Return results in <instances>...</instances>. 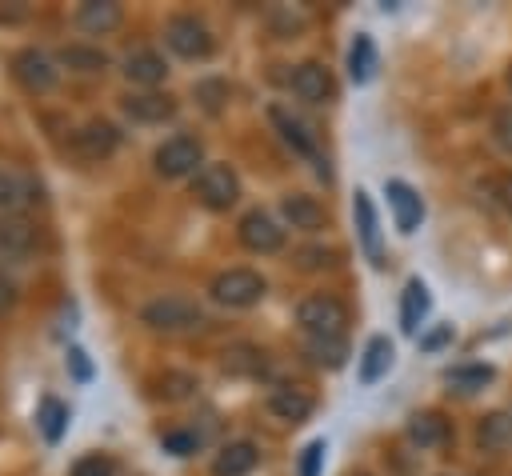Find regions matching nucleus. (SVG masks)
I'll return each instance as SVG.
<instances>
[{
    "label": "nucleus",
    "instance_id": "nucleus-22",
    "mask_svg": "<svg viewBox=\"0 0 512 476\" xmlns=\"http://www.w3.org/2000/svg\"><path fill=\"white\" fill-rule=\"evenodd\" d=\"M476 440L484 452H508L512 448V412H488L476 428Z\"/></svg>",
    "mask_w": 512,
    "mask_h": 476
},
{
    "label": "nucleus",
    "instance_id": "nucleus-1",
    "mask_svg": "<svg viewBox=\"0 0 512 476\" xmlns=\"http://www.w3.org/2000/svg\"><path fill=\"white\" fill-rule=\"evenodd\" d=\"M192 196H196L208 212H228V208L236 204V196H240V180H236L232 164H224V160L204 164V168L192 176Z\"/></svg>",
    "mask_w": 512,
    "mask_h": 476
},
{
    "label": "nucleus",
    "instance_id": "nucleus-16",
    "mask_svg": "<svg viewBox=\"0 0 512 476\" xmlns=\"http://www.w3.org/2000/svg\"><path fill=\"white\" fill-rule=\"evenodd\" d=\"M124 76H128L132 84L152 88V84H160V80L168 76V64H164V56H160L156 48H132V52L124 56Z\"/></svg>",
    "mask_w": 512,
    "mask_h": 476
},
{
    "label": "nucleus",
    "instance_id": "nucleus-24",
    "mask_svg": "<svg viewBox=\"0 0 512 476\" xmlns=\"http://www.w3.org/2000/svg\"><path fill=\"white\" fill-rule=\"evenodd\" d=\"M304 352L320 368H340L348 360V340L344 336H304Z\"/></svg>",
    "mask_w": 512,
    "mask_h": 476
},
{
    "label": "nucleus",
    "instance_id": "nucleus-27",
    "mask_svg": "<svg viewBox=\"0 0 512 476\" xmlns=\"http://www.w3.org/2000/svg\"><path fill=\"white\" fill-rule=\"evenodd\" d=\"M496 368L492 364H456L444 372V384H452L456 392H480L484 384H492Z\"/></svg>",
    "mask_w": 512,
    "mask_h": 476
},
{
    "label": "nucleus",
    "instance_id": "nucleus-2",
    "mask_svg": "<svg viewBox=\"0 0 512 476\" xmlns=\"http://www.w3.org/2000/svg\"><path fill=\"white\" fill-rule=\"evenodd\" d=\"M208 292H212V300L224 304V308H252V304L264 300L268 284H264V276L252 272V268H224V272L212 276Z\"/></svg>",
    "mask_w": 512,
    "mask_h": 476
},
{
    "label": "nucleus",
    "instance_id": "nucleus-25",
    "mask_svg": "<svg viewBox=\"0 0 512 476\" xmlns=\"http://www.w3.org/2000/svg\"><path fill=\"white\" fill-rule=\"evenodd\" d=\"M388 368H392V344H388V336H372L360 356V384H376Z\"/></svg>",
    "mask_w": 512,
    "mask_h": 476
},
{
    "label": "nucleus",
    "instance_id": "nucleus-5",
    "mask_svg": "<svg viewBox=\"0 0 512 476\" xmlns=\"http://www.w3.org/2000/svg\"><path fill=\"white\" fill-rule=\"evenodd\" d=\"M140 320L156 332H184V328H196L204 320L200 304L196 300H184V296H156L140 308Z\"/></svg>",
    "mask_w": 512,
    "mask_h": 476
},
{
    "label": "nucleus",
    "instance_id": "nucleus-15",
    "mask_svg": "<svg viewBox=\"0 0 512 476\" xmlns=\"http://www.w3.org/2000/svg\"><path fill=\"white\" fill-rule=\"evenodd\" d=\"M268 120L276 124L280 140H284V144H288L296 156H304V160H316V156H320V152H316V140H312V132H308V128H304L296 116H288L280 104H272V108H268Z\"/></svg>",
    "mask_w": 512,
    "mask_h": 476
},
{
    "label": "nucleus",
    "instance_id": "nucleus-37",
    "mask_svg": "<svg viewBox=\"0 0 512 476\" xmlns=\"http://www.w3.org/2000/svg\"><path fill=\"white\" fill-rule=\"evenodd\" d=\"M296 256H300V268H324V264H332V248H304Z\"/></svg>",
    "mask_w": 512,
    "mask_h": 476
},
{
    "label": "nucleus",
    "instance_id": "nucleus-11",
    "mask_svg": "<svg viewBox=\"0 0 512 476\" xmlns=\"http://www.w3.org/2000/svg\"><path fill=\"white\" fill-rule=\"evenodd\" d=\"M384 196H388V208H392L396 228H400L404 236H412V232L420 228V220H424V200L416 196V188L404 184V180H388V184H384Z\"/></svg>",
    "mask_w": 512,
    "mask_h": 476
},
{
    "label": "nucleus",
    "instance_id": "nucleus-29",
    "mask_svg": "<svg viewBox=\"0 0 512 476\" xmlns=\"http://www.w3.org/2000/svg\"><path fill=\"white\" fill-rule=\"evenodd\" d=\"M32 192H40L32 180H24V176H16V172H4V168H0V212H4V216H12V208H16V204L36 200Z\"/></svg>",
    "mask_w": 512,
    "mask_h": 476
},
{
    "label": "nucleus",
    "instance_id": "nucleus-43",
    "mask_svg": "<svg viewBox=\"0 0 512 476\" xmlns=\"http://www.w3.org/2000/svg\"><path fill=\"white\" fill-rule=\"evenodd\" d=\"M360 476H364V472H360Z\"/></svg>",
    "mask_w": 512,
    "mask_h": 476
},
{
    "label": "nucleus",
    "instance_id": "nucleus-7",
    "mask_svg": "<svg viewBox=\"0 0 512 476\" xmlns=\"http://www.w3.org/2000/svg\"><path fill=\"white\" fill-rule=\"evenodd\" d=\"M236 236H240V244H244L248 252H256V256H272V252L284 248V228H280L268 212H260V208H252V212L240 220Z\"/></svg>",
    "mask_w": 512,
    "mask_h": 476
},
{
    "label": "nucleus",
    "instance_id": "nucleus-31",
    "mask_svg": "<svg viewBox=\"0 0 512 476\" xmlns=\"http://www.w3.org/2000/svg\"><path fill=\"white\" fill-rule=\"evenodd\" d=\"M492 140H496V148H500V152H508V156H512V104H508V108H500V112L492 116Z\"/></svg>",
    "mask_w": 512,
    "mask_h": 476
},
{
    "label": "nucleus",
    "instance_id": "nucleus-35",
    "mask_svg": "<svg viewBox=\"0 0 512 476\" xmlns=\"http://www.w3.org/2000/svg\"><path fill=\"white\" fill-rule=\"evenodd\" d=\"M72 476H112V460L108 456H84L72 464Z\"/></svg>",
    "mask_w": 512,
    "mask_h": 476
},
{
    "label": "nucleus",
    "instance_id": "nucleus-20",
    "mask_svg": "<svg viewBox=\"0 0 512 476\" xmlns=\"http://www.w3.org/2000/svg\"><path fill=\"white\" fill-rule=\"evenodd\" d=\"M124 112H128L136 124H164V120L176 112V104H172L168 96H160V92H136V96L124 100Z\"/></svg>",
    "mask_w": 512,
    "mask_h": 476
},
{
    "label": "nucleus",
    "instance_id": "nucleus-26",
    "mask_svg": "<svg viewBox=\"0 0 512 476\" xmlns=\"http://www.w3.org/2000/svg\"><path fill=\"white\" fill-rule=\"evenodd\" d=\"M372 72H376V44H372L368 32H356V40H352V48H348V76H352L356 84H368Z\"/></svg>",
    "mask_w": 512,
    "mask_h": 476
},
{
    "label": "nucleus",
    "instance_id": "nucleus-36",
    "mask_svg": "<svg viewBox=\"0 0 512 476\" xmlns=\"http://www.w3.org/2000/svg\"><path fill=\"white\" fill-rule=\"evenodd\" d=\"M164 452H172V456H192V452H196V436H192V432H164Z\"/></svg>",
    "mask_w": 512,
    "mask_h": 476
},
{
    "label": "nucleus",
    "instance_id": "nucleus-18",
    "mask_svg": "<svg viewBox=\"0 0 512 476\" xmlns=\"http://www.w3.org/2000/svg\"><path fill=\"white\" fill-rule=\"evenodd\" d=\"M352 212H356V228H360V248H364V256H368L372 264H380V220H376L372 196H368V192H356Z\"/></svg>",
    "mask_w": 512,
    "mask_h": 476
},
{
    "label": "nucleus",
    "instance_id": "nucleus-6",
    "mask_svg": "<svg viewBox=\"0 0 512 476\" xmlns=\"http://www.w3.org/2000/svg\"><path fill=\"white\" fill-rule=\"evenodd\" d=\"M164 44H168L176 56H184V60H204V56L212 52V32H208V24L196 20L192 12H180V16H172V20L164 24Z\"/></svg>",
    "mask_w": 512,
    "mask_h": 476
},
{
    "label": "nucleus",
    "instance_id": "nucleus-30",
    "mask_svg": "<svg viewBox=\"0 0 512 476\" xmlns=\"http://www.w3.org/2000/svg\"><path fill=\"white\" fill-rule=\"evenodd\" d=\"M60 64L76 68V72H104L108 56L100 48H88V44H68V48H60Z\"/></svg>",
    "mask_w": 512,
    "mask_h": 476
},
{
    "label": "nucleus",
    "instance_id": "nucleus-13",
    "mask_svg": "<svg viewBox=\"0 0 512 476\" xmlns=\"http://www.w3.org/2000/svg\"><path fill=\"white\" fill-rule=\"evenodd\" d=\"M256 464H260V448L252 440H228L212 460V476H248Z\"/></svg>",
    "mask_w": 512,
    "mask_h": 476
},
{
    "label": "nucleus",
    "instance_id": "nucleus-4",
    "mask_svg": "<svg viewBox=\"0 0 512 476\" xmlns=\"http://www.w3.org/2000/svg\"><path fill=\"white\" fill-rule=\"evenodd\" d=\"M152 164H156V172H160V176H168V180L196 176V172L204 168V148H200V140H196V136L180 132V136H168V140L156 148Z\"/></svg>",
    "mask_w": 512,
    "mask_h": 476
},
{
    "label": "nucleus",
    "instance_id": "nucleus-41",
    "mask_svg": "<svg viewBox=\"0 0 512 476\" xmlns=\"http://www.w3.org/2000/svg\"><path fill=\"white\" fill-rule=\"evenodd\" d=\"M496 196H500V204L512 212V176H504V180H496Z\"/></svg>",
    "mask_w": 512,
    "mask_h": 476
},
{
    "label": "nucleus",
    "instance_id": "nucleus-19",
    "mask_svg": "<svg viewBox=\"0 0 512 476\" xmlns=\"http://www.w3.org/2000/svg\"><path fill=\"white\" fill-rule=\"evenodd\" d=\"M120 4H112V0H84L80 8H76V24L84 28V32H92V36H104V32H112L116 24H120Z\"/></svg>",
    "mask_w": 512,
    "mask_h": 476
},
{
    "label": "nucleus",
    "instance_id": "nucleus-42",
    "mask_svg": "<svg viewBox=\"0 0 512 476\" xmlns=\"http://www.w3.org/2000/svg\"><path fill=\"white\" fill-rule=\"evenodd\" d=\"M508 92H512V68H508Z\"/></svg>",
    "mask_w": 512,
    "mask_h": 476
},
{
    "label": "nucleus",
    "instance_id": "nucleus-34",
    "mask_svg": "<svg viewBox=\"0 0 512 476\" xmlns=\"http://www.w3.org/2000/svg\"><path fill=\"white\" fill-rule=\"evenodd\" d=\"M64 360H68V372H72V380H76V384H88V380H92V360H88V352H84V348H76V344H72Z\"/></svg>",
    "mask_w": 512,
    "mask_h": 476
},
{
    "label": "nucleus",
    "instance_id": "nucleus-8",
    "mask_svg": "<svg viewBox=\"0 0 512 476\" xmlns=\"http://www.w3.org/2000/svg\"><path fill=\"white\" fill-rule=\"evenodd\" d=\"M116 144H120V132L108 120H88V124H80L72 132V148L84 160H108L116 152Z\"/></svg>",
    "mask_w": 512,
    "mask_h": 476
},
{
    "label": "nucleus",
    "instance_id": "nucleus-17",
    "mask_svg": "<svg viewBox=\"0 0 512 476\" xmlns=\"http://www.w3.org/2000/svg\"><path fill=\"white\" fill-rule=\"evenodd\" d=\"M280 216H284L292 228H300V232L324 228V208H320L312 196H304V192H288V196L280 200Z\"/></svg>",
    "mask_w": 512,
    "mask_h": 476
},
{
    "label": "nucleus",
    "instance_id": "nucleus-14",
    "mask_svg": "<svg viewBox=\"0 0 512 476\" xmlns=\"http://www.w3.org/2000/svg\"><path fill=\"white\" fill-rule=\"evenodd\" d=\"M268 412L276 420H284V424H304L312 416V396L292 388V384H280V388L268 392Z\"/></svg>",
    "mask_w": 512,
    "mask_h": 476
},
{
    "label": "nucleus",
    "instance_id": "nucleus-39",
    "mask_svg": "<svg viewBox=\"0 0 512 476\" xmlns=\"http://www.w3.org/2000/svg\"><path fill=\"white\" fill-rule=\"evenodd\" d=\"M448 340H452V328L444 324V328H436L432 336H424V340H420V348H424V352H436V348H440V344H448Z\"/></svg>",
    "mask_w": 512,
    "mask_h": 476
},
{
    "label": "nucleus",
    "instance_id": "nucleus-23",
    "mask_svg": "<svg viewBox=\"0 0 512 476\" xmlns=\"http://www.w3.org/2000/svg\"><path fill=\"white\" fill-rule=\"evenodd\" d=\"M408 440L416 448H440L448 440V420L440 412H416L408 420Z\"/></svg>",
    "mask_w": 512,
    "mask_h": 476
},
{
    "label": "nucleus",
    "instance_id": "nucleus-32",
    "mask_svg": "<svg viewBox=\"0 0 512 476\" xmlns=\"http://www.w3.org/2000/svg\"><path fill=\"white\" fill-rule=\"evenodd\" d=\"M192 388H196V380L184 376V372H164V376H160V396H168V400H180V396H188Z\"/></svg>",
    "mask_w": 512,
    "mask_h": 476
},
{
    "label": "nucleus",
    "instance_id": "nucleus-9",
    "mask_svg": "<svg viewBox=\"0 0 512 476\" xmlns=\"http://www.w3.org/2000/svg\"><path fill=\"white\" fill-rule=\"evenodd\" d=\"M12 76H16L28 92H48V88H56V68H52V60H48L40 48H20V52L12 56Z\"/></svg>",
    "mask_w": 512,
    "mask_h": 476
},
{
    "label": "nucleus",
    "instance_id": "nucleus-38",
    "mask_svg": "<svg viewBox=\"0 0 512 476\" xmlns=\"http://www.w3.org/2000/svg\"><path fill=\"white\" fill-rule=\"evenodd\" d=\"M196 96L204 100V108H212V112H216V104H220L216 96H228V88H224L220 80H208V84H200V88H196Z\"/></svg>",
    "mask_w": 512,
    "mask_h": 476
},
{
    "label": "nucleus",
    "instance_id": "nucleus-33",
    "mask_svg": "<svg viewBox=\"0 0 512 476\" xmlns=\"http://www.w3.org/2000/svg\"><path fill=\"white\" fill-rule=\"evenodd\" d=\"M320 464H324V440H312V444H304V452H300L296 476H320Z\"/></svg>",
    "mask_w": 512,
    "mask_h": 476
},
{
    "label": "nucleus",
    "instance_id": "nucleus-10",
    "mask_svg": "<svg viewBox=\"0 0 512 476\" xmlns=\"http://www.w3.org/2000/svg\"><path fill=\"white\" fill-rule=\"evenodd\" d=\"M292 92L304 100V104H328L332 100V72L320 64V60H304V64H296L292 68Z\"/></svg>",
    "mask_w": 512,
    "mask_h": 476
},
{
    "label": "nucleus",
    "instance_id": "nucleus-21",
    "mask_svg": "<svg viewBox=\"0 0 512 476\" xmlns=\"http://www.w3.org/2000/svg\"><path fill=\"white\" fill-rule=\"evenodd\" d=\"M424 316H428V288H424V280L412 276L404 284V292H400V328L408 336H416V328L424 324Z\"/></svg>",
    "mask_w": 512,
    "mask_h": 476
},
{
    "label": "nucleus",
    "instance_id": "nucleus-40",
    "mask_svg": "<svg viewBox=\"0 0 512 476\" xmlns=\"http://www.w3.org/2000/svg\"><path fill=\"white\" fill-rule=\"evenodd\" d=\"M12 304H16V284H12V280L0 272V316H4Z\"/></svg>",
    "mask_w": 512,
    "mask_h": 476
},
{
    "label": "nucleus",
    "instance_id": "nucleus-3",
    "mask_svg": "<svg viewBox=\"0 0 512 476\" xmlns=\"http://www.w3.org/2000/svg\"><path fill=\"white\" fill-rule=\"evenodd\" d=\"M296 324L304 328V336H344L348 308L328 292H312L296 304Z\"/></svg>",
    "mask_w": 512,
    "mask_h": 476
},
{
    "label": "nucleus",
    "instance_id": "nucleus-12",
    "mask_svg": "<svg viewBox=\"0 0 512 476\" xmlns=\"http://www.w3.org/2000/svg\"><path fill=\"white\" fill-rule=\"evenodd\" d=\"M36 240L40 232L28 216H0V260H24Z\"/></svg>",
    "mask_w": 512,
    "mask_h": 476
},
{
    "label": "nucleus",
    "instance_id": "nucleus-28",
    "mask_svg": "<svg viewBox=\"0 0 512 476\" xmlns=\"http://www.w3.org/2000/svg\"><path fill=\"white\" fill-rule=\"evenodd\" d=\"M36 424H40V432H44L48 444H60V436L68 428V408L56 396H44L40 400V412H36Z\"/></svg>",
    "mask_w": 512,
    "mask_h": 476
}]
</instances>
